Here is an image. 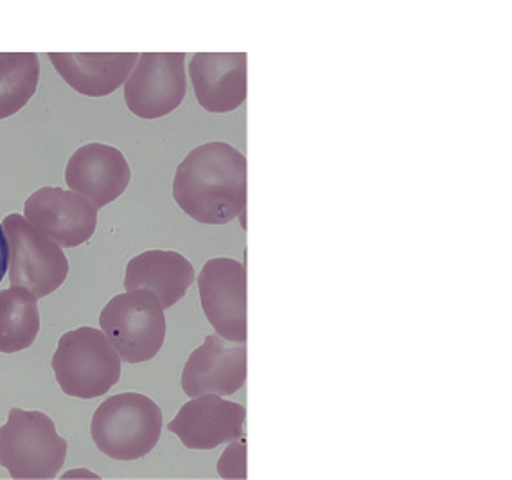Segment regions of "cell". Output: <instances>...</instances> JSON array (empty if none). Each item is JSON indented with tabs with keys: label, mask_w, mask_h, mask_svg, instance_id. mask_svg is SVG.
<instances>
[{
	"label": "cell",
	"mask_w": 512,
	"mask_h": 480,
	"mask_svg": "<svg viewBox=\"0 0 512 480\" xmlns=\"http://www.w3.org/2000/svg\"><path fill=\"white\" fill-rule=\"evenodd\" d=\"M218 473L221 479H247V443L232 441L218 461Z\"/></svg>",
	"instance_id": "cell-18"
},
{
	"label": "cell",
	"mask_w": 512,
	"mask_h": 480,
	"mask_svg": "<svg viewBox=\"0 0 512 480\" xmlns=\"http://www.w3.org/2000/svg\"><path fill=\"white\" fill-rule=\"evenodd\" d=\"M99 326L126 364L159 355L168 328L159 297L142 288L115 295L99 315Z\"/></svg>",
	"instance_id": "cell-5"
},
{
	"label": "cell",
	"mask_w": 512,
	"mask_h": 480,
	"mask_svg": "<svg viewBox=\"0 0 512 480\" xmlns=\"http://www.w3.org/2000/svg\"><path fill=\"white\" fill-rule=\"evenodd\" d=\"M186 54L142 53L124 83V101L133 116L159 119L186 98Z\"/></svg>",
	"instance_id": "cell-7"
},
{
	"label": "cell",
	"mask_w": 512,
	"mask_h": 480,
	"mask_svg": "<svg viewBox=\"0 0 512 480\" xmlns=\"http://www.w3.org/2000/svg\"><path fill=\"white\" fill-rule=\"evenodd\" d=\"M189 78L200 107L211 114H229L247 101V54L196 53Z\"/></svg>",
	"instance_id": "cell-13"
},
{
	"label": "cell",
	"mask_w": 512,
	"mask_h": 480,
	"mask_svg": "<svg viewBox=\"0 0 512 480\" xmlns=\"http://www.w3.org/2000/svg\"><path fill=\"white\" fill-rule=\"evenodd\" d=\"M247 410L218 394H202L187 401L178 410L168 430L189 450H214L241 439L245 432Z\"/></svg>",
	"instance_id": "cell-10"
},
{
	"label": "cell",
	"mask_w": 512,
	"mask_h": 480,
	"mask_svg": "<svg viewBox=\"0 0 512 480\" xmlns=\"http://www.w3.org/2000/svg\"><path fill=\"white\" fill-rule=\"evenodd\" d=\"M200 301L214 331L232 342H247V268L236 259L214 258L200 277Z\"/></svg>",
	"instance_id": "cell-8"
},
{
	"label": "cell",
	"mask_w": 512,
	"mask_h": 480,
	"mask_svg": "<svg viewBox=\"0 0 512 480\" xmlns=\"http://www.w3.org/2000/svg\"><path fill=\"white\" fill-rule=\"evenodd\" d=\"M195 281V267L173 250H148L130 259L124 276L126 290H150L164 310L184 299Z\"/></svg>",
	"instance_id": "cell-15"
},
{
	"label": "cell",
	"mask_w": 512,
	"mask_h": 480,
	"mask_svg": "<svg viewBox=\"0 0 512 480\" xmlns=\"http://www.w3.org/2000/svg\"><path fill=\"white\" fill-rule=\"evenodd\" d=\"M67 446L44 412L11 409L0 427V466L11 479H54L67 459Z\"/></svg>",
	"instance_id": "cell-4"
},
{
	"label": "cell",
	"mask_w": 512,
	"mask_h": 480,
	"mask_svg": "<svg viewBox=\"0 0 512 480\" xmlns=\"http://www.w3.org/2000/svg\"><path fill=\"white\" fill-rule=\"evenodd\" d=\"M38 81V54L0 53V121L26 107L35 96Z\"/></svg>",
	"instance_id": "cell-17"
},
{
	"label": "cell",
	"mask_w": 512,
	"mask_h": 480,
	"mask_svg": "<svg viewBox=\"0 0 512 480\" xmlns=\"http://www.w3.org/2000/svg\"><path fill=\"white\" fill-rule=\"evenodd\" d=\"M90 434L99 452L114 461H137L159 445L162 410L139 392L112 396L94 412Z\"/></svg>",
	"instance_id": "cell-2"
},
{
	"label": "cell",
	"mask_w": 512,
	"mask_h": 480,
	"mask_svg": "<svg viewBox=\"0 0 512 480\" xmlns=\"http://www.w3.org/2000/svg\"><path fill=\"white\" fill-rule=\"evenodd\" d=\"M9 261V249H8V238H6V232L2 229V223H0V283L6 276V270H8Z\"/></svg>",
	"instance_id": "cell-19"
},
{
	"label": "cell",
	"mask_w": 512,
	"mask_h": 480,
	"mask_svg": "<svg viewBox=\"0 0 512 480\" xmlns=\"http://www.w3.org/2000/svg\"><path fill=\"white\" fill-rule=\"evenodd\" d=\"M247 382V346L218 333L207 335L195 349L182 373V389L189 398L202 394L230 396Z\"/></svg>",
	"instance_id": "cell-11"
},
{
	"label": "cell",
	"mask_w": 512,
	"mask_h": 480,
	"mask_svg": "<svg viewBox=\"0 0 512 480\" xmlns=\"http://www.w3.org/2000/svg\"><path fill=\"white\" fill-rule=\"evenodd\" d=\"M27 222L62 249H74L94 236L98 209L85 196L62 187H42L24 204Z\"/></svg>",
	"instance_id": "cell-9"
},
{
	"label": "cell",
	"mask_w": 512,
	"mask_h": 480,
	"mask_svg": "<svg viewBox=\"0 0 512 480\" xmlns=\"http://www.w3.org/2000/svg\"><path fill=\"white\" fill-rule=\"evenodd\" d=\"M173 198L195 222L236 220L247 207V157L227 143L198 146L178 164Z\"/></svg>",
	"instance_id": "cell-1"
},
{
	"label": "cell",
	"mask_w": 512,
	"mask_h": 480,
	"mask_svg": "<svg viewBox=\"0 0 512 480\" xmlns=\"http://www.w3.org/2000/svg\"><path fill=\"white\" fill-rule=\"evenodd\" d=\"M40 333L38 299L27 288L0 292V353H18L35 344Z\"/></svg>",
	"instance_id": "cell-16"
},
{
	"label": "cell",
	"mask_w": 512,
	"mask_h": 480,
	"mask_svg": "<svg viewBox=\"0 0 512 480\" xmlns=\"http://www.w3.org/2000/svg\"><path fill=\"white\" fill-rule=\"evenodd\" d=\"M47 58L72 90L89 98H105L123 87L139 53H49Z\"/></svg>",
	"instance_id": "cell-14"
},
{
	"label": "cell",
	"mask_w": 512,
	"mask_h": 480,
	"mask_svg": "<svg viewBox=\"0 0 512 480\" xmlns=\"http://www.w3.org/2000/svg\"><path fill=\"white\" fill-rule=\"evenodd\" d=\"M132 169L123 153L108 144L92 143L72 153L65 182L96 209H103L123 195L130 184Z\"/></svg>",
	"instance_id": "cell-12"
},
{
	"label": "cell",
	"mask_w": 512,
	"mask_h": 480,
	"mask_svg": "<svg viewBox=\"0 0 512 480\" xmlns=\"http://www.w3.org/2000/svg\"><path fill=\"white\" fill-rule=\"evenodd\" d=\"M121 356L103 329H72L58 340L53 371L63 394L94 400L121 380Z\"/></svg>",
	"instance_id": "cell-3"
},
{
	"label": "cell",
	"mask_w": 512,
	"mask_h": 480,
	"mask_svg": "<svg viewBox=\"0 0 512 480\" xmlns=\"http://www.w3.org/2000/svg\"><path fill=\"white\" fill-rule=\"evenodd\" d=\"M2 229L8 238L11 286L27 288L36 299L56 292L69 276V261L62 247L36 231L20 214L6 216Z\"/></svg>",
	"instance_id": "cell-6"
}]
</instances>
